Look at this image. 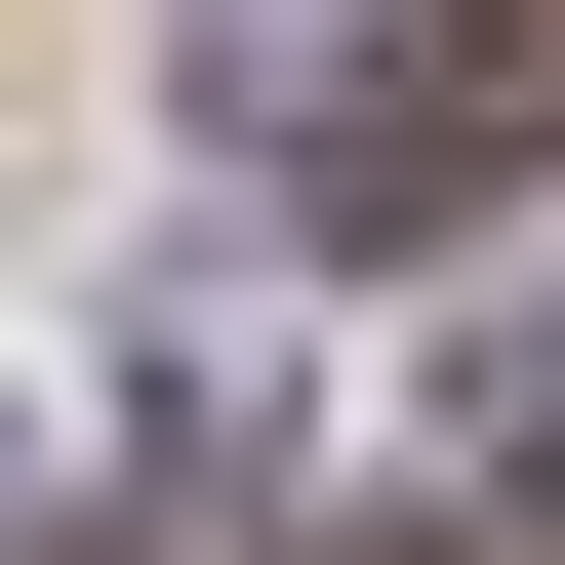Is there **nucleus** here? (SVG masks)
I'll return each mask as SVG.
<instances>
[{"label": "nucleus", "mask_w": 565, "mask_h": 565, "mask_svg": "<svg viewBox=\"0 0 565 565\" xmlns=\"http://www.w3.org/2000/svg\"><path fill=\"white\" fill-rule=\"evenodd\" d=\"M162 565H404V525H323L282 445H202V484H162Z\"/></svg>", "instance_id": "obj_1"}]
</instances>
